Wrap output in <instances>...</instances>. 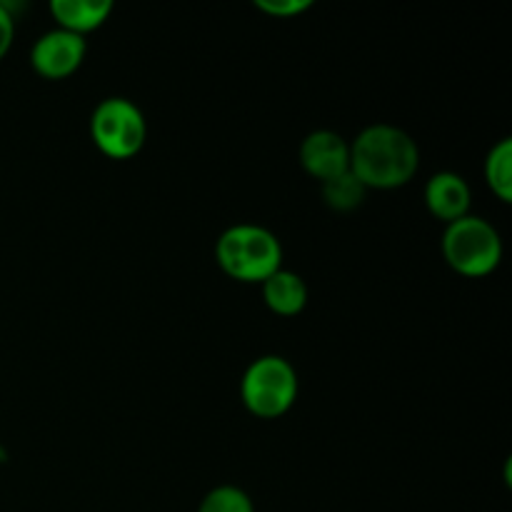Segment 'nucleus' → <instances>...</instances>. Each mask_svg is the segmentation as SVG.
Returning <instances> with one entry per match:
<instances>
[{"instance_id":"obj_1","label":"nucleus","mask_w":512,"mask_h":512,"mask_svg":"<svg viewBox=\"0 0 512 512\" xmlns=\"http://www.w3.org/2000/svg\"><path fill=\"white\" fill-rule=\"evenodd\" d=\"M418 165V145L395 125H370L350 145V173L368 190L400 188L413 180Z\"/></svg>"},{"instance_id":"obj_2","label":"nucleus","mask_w":512,"mask_h":512,"mask_svg":"<svg viewBox=\"0 0 512 512\" xmlns=\"http://www.w3.org/2000/svg\"><path fill=\"white\" fill-rule=\"evenodd\" d=\"M215 258L225 275L240 283H265L283 263L280 240L263 225H233L215 245Z\"/></svg>"},{"instance_id":"obj_3","label":"nucleus","mask_w":512,"mask_h":512,"mask_svg":"<svg viewBox=\"0 0 512 512\" xmlns=\"http://www.w3.org/2000/svg\"><path fill=\"white\" fill-rule=\"evenodd\" d=\"M443 258L455 273L465 278H483L503 260V240L488 220L465 215L445 228Z\"/></svg>"},{"instance_id":"obj_4","label":"nucleus","mask_w":512,"mask_h":512,"mask_svg":"<svg viewBox=\"0 0 512 512\" xmlns=\"http://www.w3.org/2000/svg\"><path fill=\"white\" fill-rule=\"evenodd\" d=\"M240 398L255 418H280L293 408L298 398V373L280 355H263L245 370Z\"/></svg>"},{"instance_id":"obj_5","label":"nucleus","mask_w":512,"mask_h":512,"mask_svg":"<svg viewBox=\"0 0 512 512\" xmlns=\"http://www.w3.org/2000/svg\"><path fill=\"white\" fill-rule=\"evenodd\" d=\"M90 135L103 155L113 160H128L143 150L148 125L133 100L105 98L90 115Z\"/></svg>"},{"instance_id":"obj_6","label":"nucleus","mask_w":512,"mask_h":512,"mask_svg":"<svg viewBox=\"0 0 512 512\" xmlns=\"http://www.w3.org/2000/svg\"><path fill=\"white\" fill-rule=\"evenodd\" d=\"M85 50L88 45H85L83 35L55 28L35 40L33 50H30V65L40 78L63 80L83 65Z\"/></svg>"},{"instance_id":"obj_7","label":"nucleus","mask_w":512,"mask_h":512,"mask_svg":"<svg viewBox=\"0 0 512 512\" xmlns=\"http://www.w3.org/2000/svg\"><path fill=\"white\" fill-rule=\"evenodd\" d=\"M300 165L320 183L338 178L350 170V145L333 130H315L300 145Z\"/></svg>"},{"instance_id":"obj_8","label":"nucleus","mask_w":512,"mask_h":512,"mask_svg":"<svg viewBox=\"0 0 512 512\" xmlns=\"http://www.w3.org/2000/svg\"><path fill=\"white\" fill-rule=\"evenodd\" d=\"M470 200L473 195H470L468 183L458 173H438L425 185V205L435 218L445 223H455L470 215Z\"/></svg>"},{"instance_id":"obj_9","label":"nucleus","mask_w":512,"mask_h":512,"mask_svg":"<svg viewBox=\"0 0 512 512\" xmlns=\"http://www.w3.org/2000/svg\"><path fill=\"white\" fill-rule=\"evenodd\" d=\"M50 13L58 20V28L85 38V33L100 28L108 20V15L113 13V3L110 0H53Z\"/></svg>"},{"instance_id":"obj_10","label":"nucleus","mask_w":512,"mask_h":512,"mask_svg":"<svg viewBox=\"0 0 512 512\" xmlns=\"http://www.w3.org/2000/svg\"><path fill=\"white\" fill-rule=\"evenodd\" d=\"M263 285V300L273 313L293 318L308 305V285L298 273L280 268Z\"/></svg>"},{"instance_id":"obj_11","label":"nucleus","mask_w":512,"mask_h":512,"mask_svg":"<svg viewBox=\"0 0 512 512\" xmlns=\"http://www.w3.org/2000/svg\"><path fill=\"white\" fill-rule=\"evenodd\" d=\"M485 180L503 203L512 200V140L503 138L485 158Z\"/></svg>"},{"instance_id":"obj_12","label":"nucleus","mask_w":512,"mask_h":512,"mask_svg":"<svg viewBox=\"0 0 512 512\" xmlns=\"http://www.w3.org/2000/svg\"><path fill=\"white\" fill-rule=\"evenodd\" d=\"M365 193H368V188H365L350 170L338 175V178H330L323 183L325 205L338 210V213H350V210L360 208L365 200Z\"/></svg>"},{"instance_id":"obj_13","label":"nucleus","mask_w":512,"mask_h":512,"mask_svg":"<svg viewBox=\"0 0 512 512\" xmlns=\"http://www.w3.org/2000/svg\"><path fill=\"white\" fill-rule=\"evenodd\" d=\"M198 512H255V505L245 490L235 485H220L200 500Z\"/></svg>"},{"instance_id":"obj_14","label":"nucleus","mask_w":512,"mask_h":512,"mask_svg":"<svg viewBox=\"0 0 512 512\" xmlns=\"http://www.w3.org/2000/svg\"><path fill=\"white\" fill-rule=\"evenodd\" d=\"M310 0H255V8L273 18H293V15L305 13L310 8Z\"/></svg>"},{"instance_id":"obj_15","label":"nucleus","mask_w":512,"mask_h":512,"mask_svg":"<svg viewBox=\"0 0 512 512\" xmlns=\"http://www.w3.org/2000/svg\"><path fill=\"white\" fill-rule=\"evenodd\" d=\"M15 38V15L10 13L8 3H0V60L8 55Z\"/></svg>"}]
</instances>
